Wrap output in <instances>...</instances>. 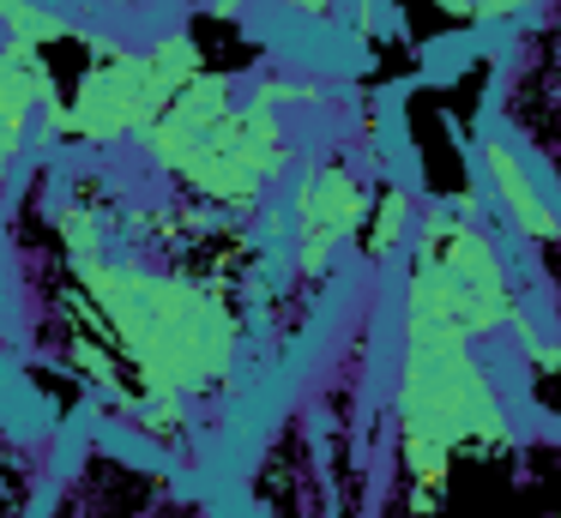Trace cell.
<instances>
[{"instance_id":"1","label":"cell","mask_w":561,"mask_h":518,"mask_svg":"<svg viewBox=\"0 0 561 518\" xmlns=\"http://www.w3.org/2000/svg\"><path fill=\"white\" fill-rule=\"evenodd\" d=\"M399 470L416 518L440 506L459 446H513V416L495 392V373L477 356V337L453 320L440 284L411 260L404 277V349H399Z\"/></svg>"},{"instance_id":"2","label":"cell","mask_w":561,"mask_h":518,"mask_svg":"<svg viewBox=\"0 0 561 518\" xmlns=\"http://www.w3.org/2000/svg\"><path fill=\"white\" fill-rule=\"evenodd\" d=\"M73 284L85 296L91 332L134 368L146 398L194 404L230 380L242 320L211 284L187 272H146L110 253H79Z\"/></svg>"},{"instance_id":"3","label":"cell","mask_w":561,"mask_h":518,"mask_svg":"<svg viewBox=\"0 0 561 518\" xmlns=\"http://www.w3.org/2000/svg\"><path fill=\"white\" fill-rule=\"evenodd\" d=\"M79 43L91 48V67L79 72L73 96H49L37 108L43 139H79V145L139 139L170 108V96L206 72L194 31H163L151 48H127L98 31H85Z\"/></svg>"},{"instance_id":"4","label":"cell","mask_w":561,"mask_h":518,"mask_svg":"<svg viewBox=\"0 0 561 518\" xmlns=\"http://www.w3.org/2000/svg\"><path fill=\"white\" fill-rule=\"evenodd\" d=\"M314 96L308 84H284V79H260L248 103H236L206 139L187 151V163L175 169L187 193H199L206 205L224 211H254L266 199V187L290 169V133H284V103Z\"/></svg>"},{"instance_id":"5","label":"cell","mask_w":561,"mask_h":518,"mask_svg":"<svg viewBox=\"0 0 561 518\" xmlns=\"http://www.w3.org/2000/svg\"><path fill=\"white\" fill-rule=\"evenodd\" d=\"M411 260L440 284L453 320H459L477 344H489V337H501V332L531 337L525 308H519V296H513L507 260H501L495 235L477 223V211L428 205L423 223H416V253H411Z\"/></svg>"},{"instance_id":"6","label":"cell","mask_w":561,"mask_h":518,"mask_svg":"<svg viewBox=\"0 0 561 518\" xmlns=\"http://www.w3.org/2000/svg\"><path fill=\"white\" fill-rule=\"evenodd\" d=\"M368 187L351 175V163H314L296 181V277H320L339 248H351L368 223Z\"/></svg>"},{"instance_id":"7","label":"cell","mask_w":561,"mask_h":518,"mask_svg":"<svg viewBox=\"0 0 561 518\" xmlns=\"http://www.w3.org/2000/svg\"><path fill=\"white\" fill-rule=\"evenodd\" d=\"M230 108H236V79H230V72H211L206 67L199 79H187L182 91L170 96V108H163L146 133H139V145H146V157L163 169V175H175V169L187 163V151H194V145L206 139V133L218 127Z\"/></svg>"},{"instance_id":"8","label":"cell","mask_w":561,"mask_h":518,"mask_svg":"<svg viewBox=\"0 0 561 518\" xmlns=\"http://www.w3.org/2000/svg\"><path fill=\"white\" fill-rule=\"evenodd\" d=\"M483 175H489V193H495L507 229L525 241V248H561V211H549V199L537 193L525 157L513 151L507 139H489L483 145Z\"/></svg>"},{"instance_id":"9","label":"cell","mask_w":561,"mask_h":518,"mask_svg":"<svg viewBox=\"0 0 561 518\" xmlns=\"http://www.w3.org/2000/svg\"><path fill=\"white\" fill-rule=\"evenodd\" d=\"M49 96H61L49 55H43L37 43H25V36H7V43H0V120L31 127Z\"/></svg>"},{"instance_id":"10","label":"cell","mask_w":561,"mask_h":518,"mask_svg":"<svg viewBox=\"0 0 561 518\" xmlns=\"http://www.w3.org/2000/svg\"><path fill=\"white\" fill-rule=\"evenodd\" d=\"M411 235V199L399 187H380L375 205H368V223H363V253L368 260H392Z\"/></svg>"},{"instance_id":"11","label":"cell","mask_w":561,"mask_h":518,"mask_svg":"<svg viewBox=\"0 0 561 518\" xmlns=\"http://www.w3.org/2000/svg\"><path fill=\"white\" fill-rule=\"evenodd\" d=\"M55 229H61L67 260H79V253H103V223H98V211H85V205H61V211H55Z\"/></svg>"},{"instance_id":"12","label":"cell","mask_w":561,"mask_h":518,"mask_svg":"<svg viewBox=\"0 0 561 518\" xmlns=\"http://www.w3.org/2000/svg\"><path fill=\"white\" fill-rule=\"evenodd\" d=\"M25 139H31V127H19V120H0V169H7V163H19Z\"/></svg>"},{"instance_id":"13","label":"cell","mask_w":561,"mask_h":518,"mask_svg":"<svg viewBox=\"0 0 561 518\" xmlns=\"http://www.w3.org/2000/svg\"><path fill=\"white\" fill-rule=\"evenodd\" d=\"M284 7L308 12V19H332V7H339V0H284Z\"/></svg>"},{"instance_id":"14","label":"cell","mask_w":561,"mask_h":518,"mask_svg":"<svg viewBox=\"0 0 561 518\" xmlns=\"http://www.w3.org/2000/svg\"><path fill=\"white\" fill-rule=\"evenodd\" d=\"M356 19H363V31L375 24V0H356Z\"/></svg>"},{"instance_id":"15","label":"cell","mask_w":561,"mask_h":518,"mask_svg":"<svg viewBox=\"0 0 561 518\" xmlns=\"http://www.w3.org/2000/svg\"><path fill=\"white\" fill-rule=\"evenodd\" d=\"M19 7H25V0H0V24L13 19V12H19Z\"/></svg>"},{"instance_id":"16","label":"cell","mask_w":561,"mask_h":518,"mask_svg":"<svg viewBox=\"0 0 561 518\" xmlns=\"http://www.w3.org/2000/svg\"><path fill=\"white\" fill-rule=\"evenodd\" d=\"M110 7H146V0H110Z\"/></svg>"}]
</instances>
